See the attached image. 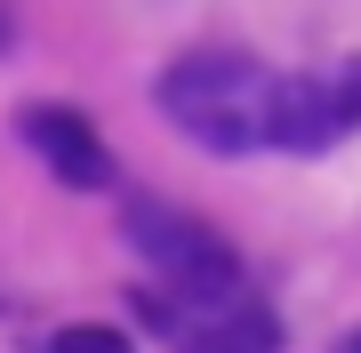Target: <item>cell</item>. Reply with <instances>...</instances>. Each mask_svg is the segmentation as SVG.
<instances>
[{"label": "cell", "instance_id": "4", "mask_svg": "<svg viewBox=\"0 0 361 353\" xmlns=\"http://www.w3.org/2000/svg\"><path fill=\"white\" fill-rule=\"evenodd\" d=\"M16 129H25V144H32V153L73 185V193H97V185H113V153H104V137H97L73 105H25V113H16Z\"/></svg>", "mask_w": 361, "mask_h": 353}, {"label": "cell", "instance_id": "5", "mask_svg": "<svg viewBox=\"0 0 361 353\" xmlns=\"http://www.w3.org/2000/svg\"><path fill=\"white\" fill-rule=\"evenodd\" d=\"M40 353H129V337H121V329H104V321H80V329H56Z\"/></svg>", "mask_w": 361, "mask_h": 353}, {"label": "cell", "instance_id": "6", "mask_svg": "<svg viewBox=\"0 0 361 353\" xmlns=\"http://www.w3.org/2000/svg\"><path fill=\"white\" fill-rule=\"evenodd\" d=\"M0 49H8V8H0Z\"/></svg>", "mask_w": 361, "mask_h": 353}, {"label": "cell", "instance_id": "1", "mask_svg": "<svg viewBox=\"0 0 361 353\" xmlns=\"http://www.w3.org/2000/svg\"><path fill=\"white\" fill-rule=\"evenodd\" d=\"M273 89H281V73H265L257 56L201 49L153 80V105L209 153H257L273 144Z\"/></svg>", "mask_w": 361, "mask_h": 353}, {"label": "cell", "instance_id": "3", "mask_svg": "<svg viewBox=\"0 0 361 353\" xmlns=\"http://www.w3.org/2000/svg\"><path fill=\"white\" fill-rule=\"evenodd\" d=\"M361 120V80L353 73H297L273 89V144L281 153H329Z\"/></svg>", "mask_w": 361, "mask_h": 353}, {"label": "cell", "instance_id": "2", "mask_svg": "<svg viewBox=\"0 0 361 353\" xmlns=\"http://www.w3.org/2000/svg\"><path fill=\"white\" fill-rule=\"evenodd\" d=\"M129 241L137 257L169 281V305H209V297H241V257L209 233L201 217L169 209V201H129Z\"/></svg>", "mask_w": 361, "mask_h": 353}]
</instances>
